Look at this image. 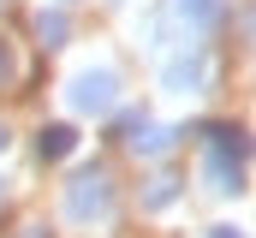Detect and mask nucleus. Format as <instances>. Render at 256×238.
Wrapping results in <instances>:
<instances>
[{
	"label": "nucleus",
	"mask_w": 256,
	"mask_h": 238,
	"mask_svg": "<svg viewBox=\"0 0 256 238\" xmlns=\"http://www.w3.org/2000/svg\"><path fill=\"white\" fill-rule=\"evenodd\" d=\"M220 238H232V232H220Z\"/></svg>",
	"instance_id": "39448f33"
},
{
	"label": "nucleus",
	"mask_w": 256,
	"mask_h": 238,
	"mask_svg": "<svg viewBox=\"0 0 256 238\" xmlns=\"http://www.w3.org/2000/svg\"><path fill=\"white\" fill-rule=\"evenodd\" d=\"M0 143H6V131H0Z\"/></svg>",
	"instance_id": "20e7f679"
},
{
	"label": "nucleus",
	"mask_w": 256,
	"mask_h": 238,
	"mask_svg": "<svg viewBox=\"0 0 256 238\" xmlns=\"http://www.w3.org/2000/svg\"><path fill=\"white\" fill-rule=\"evenodd\" d=\"M102 184H108L102 173L84 178V190H72V214H102V208H108V190H102Z\"/></svg>",
	"instance_id": "f03ea898"
},
{
	"label": "nucleus",
	"mask_w": 256,
	"mask_h": 238,
	"mask_svg": "<svg viewBox=\"0 0 256 238\" xmlns=\"http://www.w3.org/2000/svg\"><path fill=\"white\" fill-rule=\"evenodd\" d=\"M66 149H72V131H66V125L42 131V155H66Z\"/></svg>",
	"instance_id": "7ed1b4c3"
},
{
	"label": "nucleus",
	"mask_w": 256,
	"mask_h": 238,
	"mask_svg": "<svg viewBox=\"0 0 256 238\" xmlns=\"http://www.w3.org/2000/svg\"><path fill=\"white\" fill-rule=\"evenodd\" d=\"M72 102H78V108H108V102H114V78H108V72H84V78L72 84Z\"/></svg>",
	"instance_id": "f257e3e1"
}]
</instances>
